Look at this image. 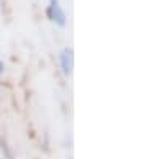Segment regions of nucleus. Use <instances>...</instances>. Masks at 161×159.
Wrapping results in <instances>:
<instances>
[{
  "instance_id": "1",
  "label": "nucleus",
  "mask_w": 161,
  "mask_h": 159,
  "mask_svg": "<svg viewBox=\"0 0 161 159\" xmlns=\"http://www.w3.org/2000/svg\"><path fill=\"white\" fill-rule=\"evenodd\" d=\"M47 16L50 18V21L58 24L60 28H63L66 24V15H64L58 0H50V5L47 7Z\"/></svg>"
},
{
  "instance_id": "2",
  "label": "nucleus",
  "mask_w": 161,
  "mask_h": 159,
  "mask_svg": "<svg viewBox=\"0 0 161 159\" xmlns=\"http://www.w3.org/2000/svg\"><path fill=\"white\" fill-rule=\"evenodd\" d=\"M73 48H64L60 53V64H61V71L64 76H69L71 69H73Z\"/></svg>"
},
{
  "instance_id": "3",
  "label": "nucleus",
  "mask_w": 161,
  "mask_h": 159,
  "mask_svg": "<svg viewBox=\"0 0 161 159\" xmlns=\"http://www.w3.org/2000/svg\"><path fill=\"white\" fill-rule=\"evenodd\" d=\"M3 71H5V64H3L2 61H0V76L3 74Z\"/></svg>"
}]
</instances>
